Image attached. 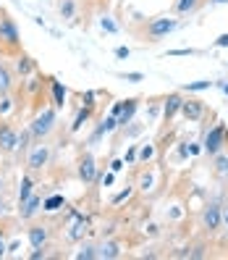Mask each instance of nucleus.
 Returning a JSON list of instances; mask_svg holds the SVG:
<instances>
[{"mask_svg": "<svg viewBox=\"0 0 228 260\" xmlns=\"http://www.w3.org/2000/svg\"><path fill=\"white\" fill-rule=\"evenodd\" d=\"M42 210V197L37 192H32L24 203H19V221H32L37 218V213Z\"/></svg>", "mask_w": 228, "mask_h": 260, "instance_id": "15", "label": "nucleus"}, {"mask_svg": "<svg viewBox=\"0 0 228 260\" xmlns=\"http://www.w3.org/2000/svg\"><path fill=\"white\" fill-rule=\"evenodd\" d=\"M139 98H126V100H121V111H118V129H126L131 121H134V116H136V111H139Z\"/></svg>", "mask_w": 228, "mask_h": 260, "instance_id": "14", "label": "nucleus"}, {"mask_svg": "<svg viewBox=\"0 0 228 260\" xmlns=\"http://www.w3.org/2000/svg\"><path fill=\"white\" fill-rule=\"evenodd\" d=\"M197 50H192V48H178V50H168L165 55H194Z\"/></svg>", "mask_w": 228, "mask_h": 260, "instance_id": "35", "label": "nucleus"}, {"mask_svg": "<svg viewBox=\"0 0 228 260\" xmlns=\"http://www.w3.org/2000/svg\"><path fill=\"white\" fill-rule=\"evenodd\" d=\"M76 257H79V260H95L97 257V244L82 242V247H79V252H76Z\"/></svg>", "mask_w": 228, "mask_h": 260, "instance_id": "28", "label": "nucleus"}, {"mask_svg": "<svg viewBox=\"0 0 228 260\" xmlns=\"http://www.w3.org/2000/svg\"><path fill=\"white\" fill-rule=\"evenodd\" d=\"M212 111L207 108V103L202 98H192V95H184V103H181V113L184 116V121H189V124H200L202 118H207Z\"/></svg>", "mask_w": 228, "mask_h": 260, "instance_id": "5", "label": "nucleus"}, {"mask_svg": "<svg viewBox=\"0 0 228 260\" xmlns=\"http://www.w3.org/2000/svg\"><path fill=\"white\" fill-rule=\"evenodd\" d=\"M223 223L228 226V213H225V210H223Z\"/></svg>", "mask_w": 228, "mask_h": 260, "instance_id": "45", "label": "nucleus"}, {"mask_svg": "<svg viewBox=\"0 0 228 260\" xmlns=\"http://www.w3.org/2000/svg\"><path fill=\"white\" fill-rule=\"evenodd\" d=\"M97 160L92 152H82L79 160H76V176H79L82 184H95L97 181Z\"/></svg>", "mask_w": 228, "mask_h": 260, "instance_id": "7", "label": "nucleus"}, {"mask_svg": "<svg viewBox=\"0 0 228 260\" xmlns=\"http://www.w3.org/2000/svg\"><path fill=\"white\" fill-rule=\"evenodd\" d=\"M26 239H29V244H32V250L48 247L50 239H53V226L50 223H32L26 229Z\"/></svg>", "mask_w": 228, "mask_h": 260, "instance_id": "11", "label": "nucleus"}, {"mask_svg": "<svg viewBox=\"0 0 228 260\" xmlns=\"http://www.w3.org/2000/svg\"><path fill=\"white\" fill-rule=\"evenodd\" d=\"M212 45H215V48H228V32L225 35H220L215 42H212Z\"/></svg>", "mask_w": 228, "mask_h": 260, "instance_id": "37", "label": "nucleus"}, {"mask_svg": "<svg viewBox=\"0 0 228 260\" xmlns=\"http://www.w3.org/2000/svg\"><path fill=\"white\" fill-rule=\"evenodd\" d=\"M176 29H178L176 16H152V19H136L134 24H129V35L139 40L142 45H158L160 40L173 35Z\"/></svg>", "mask_w": 228, "mask_h": 260, "instance_id": "1", "label": "nucleus"}, {"mask_svg": "<svg viewBox=\"0 0 228 260\" xmlns=\"http://www.w3.org/2000/svg\"><path fill=\"white\" fill-rule=\"evenodd\" d=\"M100 24H102V29H108V32H116V24H113L110 19H102Z\"/></svg>", "mask_w": 228, "mask_h": 260, "instance_id": "39", "label": "nucleus"}, {"mask_svg": "<svg viewBox=\"0 0 228 260\" xmlns=\"http://www.w3.org/2000/svg\"><path fill=\"white\" fill-rule=\"evenodd\" d=\"M6 216V205H3V200H0V218Z\"/></svg>", "mask_w": 228, "mask_h": 260, "instance_id": "44", "label": "nucleus"}, {"mask_svg": "<svg viewBox=\"0 0 228 260\" xmlns=\"http://www.w3.org/2000/svg\"><path fill=\"white\" fill-rule=\"evenodd\" d=\"M212 84H215V82H210V79L189 82V84H181V92H184V95H189V92H205V89H212Z\"/></svg>", "mask_w": 228, "mask_h": 260, "instance_id": "25", "label": "nucleus"}, {"mask_svg": "<svg viewBox=\"0 0 228 260\" xmlns=\"http://www.w3.org/2000/svg\"><path fill=\"white\" fill-rule=\"evenodd\" d=\"M34 192V174H29V171H24V176H21V181H19V194H16V203H24L29 194Z\"/></svg>", "mask_w": 228, "mask_h": 260, "instance_id": "20", "label": "nucleus"}, {"mask_svg": "<svg viewBox=\"0 0 228 260\" xmlns=\"http://www.w3.org/2000/svg\"><path fill=\"white\" fill-rule=\"evenodd\" d=\"M200 223H202V229L207 234H215L218 229L223 226V208H220V203H207L205 208H202V213H200Z\"/></svg>", "mask_w": 228, "mask_h": 260, "instance_id": "6", "label": "nucleus"}, {"mask_svg": "<svg viewBox=\"0 0 228 260\" xmlns=\"http://www.w3.org/2000/svg\"><path fill=\"white\" fill-rule=\"evenodd\" d=\"M118 76H121V79H126V82H131V84L144 79V74H139V71H129V74H118Z\"/></svg>", "mask_w": 228, "mask_h": 260, "instance_id": "31", "label": "nucleus"}, {"mask_svg": "<svg viewBox=\"0 0 228 260\" xmlns=\"http://www.w3.org/2000/svg\"><path fill=\"white\" fill-rule=\"evenodd\" d=\"M205 244H194V247H186L184 252H178L176 257H205Z\"/></svg>", "mask_w": 228, "mask_h": 260, "instance_id": "30", "label": "nucleus"}, {"mask_svg": "<svg viewBox=\"0 0 228 260\" xmlns=\"http://www.w3.org/2000/svg\"><path fill=\"white\" fill-rule=\"evenodd\" d=\"M129 48H124V45H121V48H116V58H129Z\"/></svg>", "mask_w": 228, "mask_h": 260, "instance_id": "38", "label": "nucleus"}, {"mask_svg": "<svg viewBox=\"0 0 228 260\" xmlns=\"http://www.w3.org/2000/svg\"><path fill=\"white\" fill-rule=\"evenodd\" d=\"M110 168H113V174H116V171H121V168H124V160H118V158H116Z\"/></svg>", "mask_w": 228, "mask_h": 260, "instance_id": "42", "label": "nucleus"}, {"mask_svg": "<svg viewBox=\"0 0 228 260\" xmlns=\"http://www.w3.org/2000/svg\"><path fill=\"white\" fill-rule=\"evenodd\" d=\"M21 53H24V42H21L19 24L11 16L8 8H0V58L13 60Z\"/></svg>", "mask_w": 228, "mask_h": 260, "instance_id": "2", "label": "nucleus"}, {"mask_svg": "<svg viewBox=\"0 0 228 260\" xmlns=\"http://www.w3.org/2000/svg\"><path fill=\"white\" fill-rule=\"evenodd\" d=\"M60 205H66V200H63L60 194H53V197H48V200L42 203V210H45V213H53V210H58Z\"/></svg>", "mask_w": 228, "mask_h": 260, "instance_id": "29", "label": "nucleus"}, {"mask_svg": "<svg viewBox=\"0 0 228 260\" xmlns=\"http://www.w3.org/2000/svg\"><path fill=\"white\" fill-rule=\"evenodd\" d=\"M121 255H124V250H121L118 239H102L97 244V257H102V260H116Z\"/></svg>", "mask_w": 228, "mask_h": 260, "instance_id": "17", "label": "nucleus"}, {"mask_svg": "<svg viewBox=\"0 0 228 260\" xmlns=\"http://www.w3.org/2000/svg\"><path fill=\"white\" fill-rule=\"evenodd\" d=\"M26 171L29 174H37V171H42L45 166L50 163V145H45V142H40V145H34L32 150L26 152Z\"/></svg>", "mask_w": 228, "mask_h": 260, "instance_id": "9", "label": "nucleus"}, {"mask_svg": "<svg viewBox=\"0 0 228 260\" xmlns=\"http://www.w3.org/2000/svg\"><path fill=\"white\" fill-rule=\"evenodd\" d=\"M58 126V108H53V105H45L42 111H37L32 116V121H29V132H32V140L34 145L45 142L48 137L55 132Z\"/></svg>", "mask_w": 228, "mask_h": 260, "instance_id": "3", "label": "nucleus"}, {"mask_svg": "<svg viewBox=\"0 0 228 260\" xmlns=\"http://www.w3.org/2000/svg\"><path fill=\"white\" fill-rule=\"evenodd\" d=\"M189 152H192V155H200V152H202V147L194 142V145H189Z\"/></svg>", "mask_w": 228, "mask_h": 260, "instance_id": "40", "label": "nucleus"}, {"mask_svg": "<svg viewBox=\"0 0 228 260\" xmlns=\"http://www.w3.org/2000/svg\"><path fill=\"white\" fill-rule=\"evenodd\" d=\"M136 152H139V145H131L129 152H126V160H124V163H136Z\"/></svg>", "mask_w": 228, "mask_h": 260, "instance_id": "34", "label": "nucleus"}, {"mask_svg": "<svg viewBox=\"0 0 228 260\" xmlns=\"http://www.w3.org/2000/svg\"><path fill=\"white\" fill-rule=\"evenodd\" d=\"M158 155V147L155 145H139V152H136V163H149L152 158Z\"/></svg>", "mask_w": 228, "mask_h": 260, "instance_id": "27", "label": "nucleus"}, {"mask_svg": "<svg viewBox=\"0 0 228 260\" xmlns=\"http://www.w3.org/2000/svg\"><path fill=\"white\" fill-rule=\"evenodd\" d=\"M210 3V0H173L171 6V16L176 19H189V16H197L205 6Z\"/></svg>", "mask_w": 228, "mask_h": 260, "instance_id": "12", "label": "nucleus"}, {"mask_svg": "<svg viewBox=\"0 0 228 260\" xmlns=\"http://www.w3.org/2000/svg\"><path fill=\"white\" fill-rule=\"evenodd\" d=\"M92 113H95V105H87V103H84L82 108L76 111V118H73V124H71V132H79L87 121L92 118Z\"/></svg>", "mask_w": 228, "mask_h": 260, "instance_id": "21", "label": "nucleus"}, {"mask_svg": "<svg viewBox=\"0 0 228 260\" xmlns=\"http://www.w3.org/2000/svg\"><path fill=\"white\" fill-rule=\"evenodd\" d=\"M40 257H48V247H40L34 252H29V260H40Z\"/></svg>", "mask_w": 228, "mask_h": 260, "instance_id": "36", "label": "nucleus"}, {"mask_svg": "<svg viewBox=\"0 0 228 260\" xmlns=\"http://www.w3.org/2000/svg\"><path fill=\"white\" fill-rule=\"evenodd\" d=\"M16 71L8 63V58H0V98L16 92Z\"/></svg>", "mask_w": 228, "mask_h": 260, "instance_id": "13", "label": "nucleus"}, {"mask_svg": "<svg viewBox=\"0 0 228 260\" xmlns=\"http://www.w3.org/2000/svg\"><path fill=\"white\" fill-rule=\"evenodd\" d=\"M16 145H19V129L11 121L0 118V155H16Z\"/></svg>", "mask_w": 228, "mask_h": 260, "instance_id": "8", "label": "nucleus"}, {"mask_svg": "<svg viewBox=\"0 0 228 260\" xmlns=\"http://www.w3.org/2000/svg\"><path fill=\"white\" fill-rule=\"evenodd\" d=\"M87 226H89V223H87L84 216H76V223L68 229V234H66V237H68L71 242H79V239L84 237V232H87Z\"/></svg>", "mask_w": 228, "mask_h": 260, "instance_id": "24", "label": "nucleus"}, {"mask_svg": "<svg viewBox=\"0 0 228 260\" xmlns=\"http://www.w3.org/2000/svg\"><path fill=\"white\" fill-rule=\"evenodd\" d=\"M218 87H220V89H223V92H225V95H228V82H220V84H218Z\"/></svg>", "mask_w": 228, "mask_h": 260, "instance_id": "43", "label": "nucleus"}, {"mask_svg": "<svg viewBox=\"0 0 228 260\" xmlns=\"http://www.w3.org/2000/svg\"><path fill=\"white\" fill-rule=\"evenodd\" d=\"M160 111H163V95L149 98L147 100V124H155V121L160 118Z\"/></svg>", "mask_w": 228, "mask_h": 260, "instance_id": "23", "label": "nucleus"}, {"mask_svg": "<svg viewBox=\"0 0 228 260\" xmlns=\"http://www.w3.org/2000/svg\"><path fill=\"white\" fill-rule=\"evenodd\" d=\"M3 192H6V174L0 171V197H3Z\"/></svg>", "mask_w": 228, "mask_h": 260, "instance_id": "41", "label": "nucleus"}, {"mask_svg": "<svg viewBox=\"0 0 228 260\" xmlns=\"http://www.w3.org/2000/svg\"><path fill=\"white\" fill-rule=\"evenodd\" d=\"M210 3H228V0H210Z\"/></svg>", "mask_w": 228, "mask_h": 260, "instance_id": "46", "label": "nucleus"}, {"mask_svg": "<svg viewBox=\"0 0 228 260\" xmlns=\"http://www.w3.org/2000/svg\"><path fill=\"white\" fill-rule=\"evenodd\" d=\"M200 145H202V152L207 158H212V155H218L220 150H225L228 147V129H225V124H215L205 134V140Z\"/></svg>", "mask_w": 228, "mask_h": 260, "instance_id": "4", "label": "nucleus"}, {"mask_svg": "<svg viewBox=\"0 0 228 260\" xmlns=\"http://www.w3.org/2000/svg\"><path fill=\"white\" fill-rule=\"evenodd\" d=\"M149 187H152V174L147 171V174H142V179H139V189H142V192H147Z\"/></svg>", "mask_w": 228, "mask_h": 260, "instance_id": "33", "label": "nucleus"}, {"mask_svg": "<svg viewBox=\"0 0 228 260\" xmlns=\"http://www.w3.org/2000/svg\"><path fill=\"white\" fill-rule=\"evenodd\" d=\"M50 105H53V108H58V111L66 105V87L60 84L55 76L50 79Z\"/></svg>", "mask_w": 228, "mask_h": 260, "instance_id": "18", "label": "nucleus"}, {"mask_svg": "<svg viewBox=\"0 0 228 260\" xmlns=\"http://www.w3.org/2000/svg\"><path fill=\"white\" fill-rule=\"evenodd\" d=\"M131 192H134L131 187H126L124 192H118V194L113 197V205H121V203H126V200H129V197H131Z\"/></svg>", "mask_w": 228, "mask_h": 260, "instance_id": "32", "label": "nucleus"}, {"mask_svg": "<svg viewBox=\"0 0 228 260\" xmlns=\"http://www.w3.org/2000/svg\"><path fill=\"white\" fill-rule=\"evenodd\" d=\"M58 11H60V19H63V21H73V16H76V0H60Z\"/></svg>", "mask_w": 228, "mask_h": 260, "instance_id": "26", "label": "nucleus"}, {"mask_svg": "<svg viewBox=\"0 0 228 260\" xmlns=\"http://www.w3.org/2000/svg\"><path fill=\"white\" fill-rule=\"evenodd\" d=\"M13 71H16V76L26 79V76L37 74V71H40V66H37V60H34L32 55H29V53H21V55L13 58Z\"/></svg>", "mask_w": 228, "mask_h": 260, "instance_id": "16", "label": "nucleus"}, {"mask_svg": "<svg viewBox=\"0 0 228 260\" xmlns=\"http://www.w3.org/2000/svg\"><path fill=\"white\" fill-rule=\"evenodd\" d=\"M181 103H184V92L181 89H173V92L163 95V111H160L163 124H173V118L181 113Z\"/></svg>", "mask_w": 228, "mask_h": 260, "instance_id": "10", "label": "nucleus"}, {"mask_svg": "<svg viewBox=\"0 0 228 260\" xmlns=\"http://www.w3.org/2000/svg\"><path fill=\"white\" fill-rule=\"evenodd\" d=\"M13 218H0V257H6V252H8V237H11V232H13Z\"/></svg>", "mask_w": 228, "mask_h": 260, "instance_id": "19", "label": "nucleus"}, {"mask_svg": "<svg viewBox=\"0 0 228 260\" xmlns=\"http://www.w3.org/2000/svg\"><path fill=\"white\" fill-rule=\"evenodd\" d=\"M32 142H34V140H32V132H29V126H26V129H24V132L19 134V145H16V155H19V158H26V152H29V150H32V147H34Z\"/></svg>", "mask_w": 228, "mask_h": 260, "instance_id": "22", "label": "nucleus"}]
</instances>
